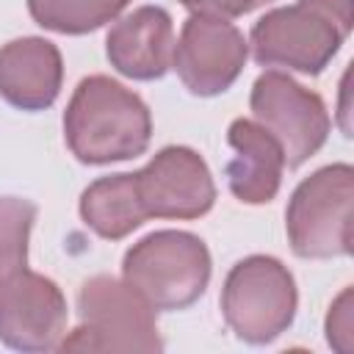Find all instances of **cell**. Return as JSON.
<instances>
[{
    "label": "cell",
    "instance_id": "6da1fadb",
    "mask_svg": "<svg viewBox=\"0 0 354 354\" xmlns=\"http://www.w3.org/2000/svg\"><path fill=\"white\" fill-rule=\"evenodd\" d=\"M69 152L88 166L130 160L147 152L152 113L147 102L108 75L83 77L64 111Z\"/></svg>",
    "mask_w": 354,
    "mask_h": 354
},
{
    "label": "cell",
    "instance_id": "7a4b0ae2",
    "mask_svg": "<svg viewBox=\"0 0 354 354\" xmlns=\"http://www.w3.org/2000/svg\"><path fill=\"white\" fill-rule=\"evenodd\" d=\"M354 25V0H296L266 11L249 33L260 66H282L301 75H321Z\"/></svg>",
    "mask_w": 354,
    "mask_h": 354
},
{
    "label": "cell",
    "instance_id": "3957f363",
    "mask_svg": "<svg viewBox=\"0 0 354 354\" xmlns=\"http://www.w3.org/2000/svg\"><path fill=\"white\" fill-rule=\"evenodd\" d=\"M213 260L207 243L185 230H155L122 257V279L152 310H185L207 290Z\"/></svg>",
    "mask_w": 354,
    "mask_h": 354
},
{
    "label": "cell",
    "instance_id": "277c9868",
    "mask_svg": "<svg viewBox=\"0 0 354 354\" xmlns=\"http://www.w3.org/2000/svg\"><path fill=\"white\" fill-rule=\"evenodd\" d=\"M80 326L64 335L58 351H163L155 310L124 279L97 274L77 290Z\"/></svg>",
    "mask_w": 354,
    "mask_h": 354
},
{
    "label": "cell",
    "instance_id": "5b68a950",
    "mask_svg": "<svg viewBox=\"0 0 354 354\" xmlns=\"http://www.w3.org/2000/svg\"><path fill=\"white\" fill-rule=\"evenodd\" d=\"M351 163H329L304 177L285 210V232L296 257L329 260L351 254Z\"/></svg>",
    "mask_w": 354,
    "mask_h": 354
},
{
    "label": "cell",
    "instance_id": "8992f818",
    "mask_svg": "<svg viewBox=\"0 0 354 354\" xmlns=\"http://www.w3.org/2000/svg\"><path fill=\"white\" fill-rule=\"evenodd\" d=\"M296 307V279L288 266L271 254L238 260L221 288V315L230 332L249 346H266L288 332Z\"/></svg>",
    "mask_w": 354,
    "mask_h": 354
},
{
    "label": "cell",
    "instance_id": "52a82bcc",
    "mask_svg": "<svg viewBox=\"0 0 354 354\" xmlns=\"http://www.w3.org/2000/svg\"><path fill=\"white\" fill-rule=\"evenodd\" d=\"M249 108L257 124L277 138L285 166L296 169L310 160L329 138L332 119L321 94L304 88L288 72H263L249 94Z\"/></svg>",
    "mask_w": 354,
    "mask_h": 354
},
{
    "label": "cell",
    "instance_id": "ba28073f",
    "mask_svg": "<svg viewBox=\"0 0 354 354\" xmlns=\"http://www.w3.org/2000/svg\"><path fill=\"white\" fill-rule=\"evenodd\" d=\"M66 299L61 288L28 266L0 279V343L25 351H55L66 335Z\"/></svg>",
    "mask_w": 354,
    "mask_h": 354
},
{
    "label": "cell",
    "instance_id": "9c48e42d",
    "mask_svg": "<svg viewBox=\"0 0 354 354\" xmlns=\"http://www.w3.org/2000/svg\"><path fill=\"white\" fill-rule=\"evenodd\" d=\"M246 58L249 41L230 19L191 14L174 44L171 69L191 94L216 97L238 80Z\"/></svg>",
    "mask_w": 354,
    "mask_h": 354
},
{
    "label": "cell",
    "instance_id": "30bf717a",
    "mask_svg": "<svg viewBox=\"0 0 354 354\" xmlns=\"http://www.w3.org/2000/svg\"><path fill=\"white\" fill-rule=\"evenodd\" d=\"M133 174L147 218L191 221L205 216L216 202L213 174L205 158L191 147L169 144Z\"/></svg>",
    "mask_w": 354,
    "mask_h": 354
},
{
    "label": "cell",
    "instance_id": "8fae6325",
    "mask_svg": "<svg viewBox=\"0 0 354 354\" xmlns=\"http://www.w3.org/2000/svg\"><path fill=\"white\" fill-rule=\"evenodd\" d=\"M174 44L171 14L160 6H141L111 25L105 55L130 80H158L171 69Z\"/></svg>",
    "mask_w": 354,
    "mask_h": 354
},
{
    "label": "cell",
    "instance_id": "7c38bea8",
    "mask_svg": "<svg viewBox=\"0 0 354 354\" xmlns=\"http://www.w3.org/2000/svg\"><path fill=\"white\" fill-rule=\"evenodd\" d=\"M64 83L61 50L41 36H22L0 47V97L19 111H47Z\"/></svg>",
    "mask_w": 354,
    "mask_h": 354
},
{
    "label": "cell",
    "instance_id": "4fadbf2b",
    "mask_svg": "<svg viewBox=\"0 0 354 354\" xmlns=\"http://www.w3.org/2000/svg\"><path fill=\"white\" fill-rule=\"evenodd\" d=\"M227 144L232 147V158L224 166V177L232 196L243 205H268L285 171V155L277 138L257 122L241 116L230 124Z\"/></svg>",
    "mask_w": 354,
    "mask_h": 354
},
{
    "label": "cell",
    "instance_id": "5bb4252c",
    "mask_svg": "<svg viewBox=\"0 0 354 354\" xmlns=\"http://www.w3.org/2000/svg\"><path fill=\"white\" fill-rule=\"evenodd\" d=\"M80 218L105 241H122L147 221L136 174H108L80 194Z\"/></svg>",
    "mask_w": 354,
    "mask_h": 354
},
{
    "label": "cell",
    "instance_id": "9a60e30c",
    "mask_svg": "<svg viewBox=\"0 0 354 354\" xmlns=\"http://www.w3.org/2000/svg\"><path fill=\"white\" fill-rule=\"evenodd\" d=\"M130 0H28L36 25L64 36H83L113 22Z\"/></svg>",
    "mask_w": 354,
    "mask_h": 354
},
{
    "label": "cell",
    "instance_id": "2e32d148",
    "mask_svg": "<svg viewBox=\"0 0 354 354\" xmlns=\"http://www.w3.org/2000/svg\"><path fill=\"white\" fill-rule=\"evenodd\" d=\"M36 202L0 196V279L28 266V241L36 221Z\"/></svg>",
    "mask_w": 354,
    "mask_h": 354
},
{
    "label": "cell",
    "instance_id": "e0dca14e",
    "mask_svg": "<svg viewBox=\"0 0 354 354\" xmlns=\"http://www.w3.org/2000/svg\"><path fill=\"white\" fill-rule=\"evenodd\" d=\"M351 332H354V321H351V288H343V293L332 301L329 315H326V343L335 351L348 354L351 351Z\"/></svg>",
    "mask_w": 354,
    "mask_h": 354
},
{
    "label": "cell",
    "instance_id": "ac0fdd59",
    "mask_svg": "<svg viewBox=\"0 0 354 354\" xmlns=\"http://www.w3.org/2000/svg\"><path fill=\"white\" fill-rule=\"evenodd\" d=\"M191 14L218 17V19H235L257 8V0H180Z\"/></svg>",
    "mask_w": 354,
    "mask_h": 354
},
{
    "label": "cell",
    "instance_id": "d6986e66",
    "mask_svg": "<svg viewBox=\"0 0 354 354\" xmlns=\"http://www.w3.org/2000/svg\"><path fill=\"white\" fill-rule=\"evenodd\" d=\"M266 3H274V0H257V6H266Z\"/></svg>",
    "mask_w": 354,
    "mask_h": 354
}]
</instances>
